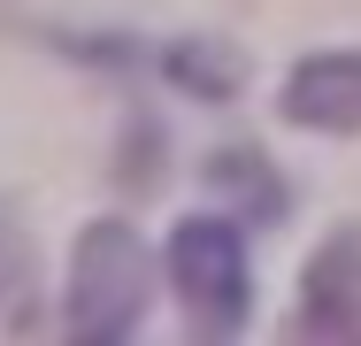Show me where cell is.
<instances>
[{
    "label": "cell",
    "mask_w": 361,
    "mask_h": 346,
    "mask_svg": "<svg viewBox=\"0 0 361 346\" xmlns=\"http://www.w3.org/2000/svg\"><path fill=\"white\" fill-rule=\"evenodd\" d=\"M277 116L315 138H354L361 131V47L300 54L285 69V85H277Z\"/></svg>",
    "instance_id": "4"
},
{
    "label": "cell",
    "mask_w": 361,
    "mask_h": 346,
    "mask_svg": "<svg viewBox=\"0 0 361 346\" xmlns=\"http://www.w3.org/2000/svg\"><path fill=\"white\" fill-rule=\"evenodd\" d=\"M161 277L177 292V316L192 339H238L254 316V262H246V231L223 215H185L169 231Z\"/></svg>",
    "instance_id": "2"
},
{
    "label": "cell",
    "mask_w": 361,
    "mask_h": 346,
    "mask_svg": "<svg viewBox=\"0 0 361 346\" xmlns=\"http://www.w3.org/2000/svg\"><path fill=\"white\" fill-rule=\"evenodd\" d=\"M154 300V262L146 239L123 215H92L70 246V277H62V331L92 346H123L146 323Z\"/></svg>",
    "instance_id": "1"
},
{
    "label": "cell",
    "mask_w": 361,
    "mask_h": 346,
    "mask_svg": "<svg viewBox=\"0 0 361 346\" xmlns=\"http://www.w3.org/2000/svg\"><path fill=\"white\" fill-rule=\"evenodd\" d=\"M200 177H208V193H216L231 215H246V223H285V208H292V185L269 169V154H254V146H216Z\"/></svg>",
    "instance_id": "5"
},
{
    "label": "cell",
    "mask_w": 361,
    "mask_h": 346,
    "mask_svg": "<svg viewBox=\"0 0 361 346\" xmlns=\"http://www.w3.org/2000/svg\"><path fill=\"white\" fill-rule=\"evenodd\" d=\"M292 339H346L361 346V223H338L307 270H300V300H292Z\"/></svg>",
    "instance_id": "3"
},
{
    "label": "cell",
    "mask_w": 361,
    "mask_h": 346,
    "mask_svg": "<svg viewBox=\"0 0 361 346\" xmlns=\"http://www.w3.org/2000/svg\"><path fill=\"white\" fill-rule=\"evenodd\" d=\"M31 323H39V254L23 215L0 201V339H23Z\"/></svg>",
    "instance_id": "7"
},
{
    "label": "cell",
    "mask_w": 361,
    "mask_h": 346,
    "mask_svg": "<svg viewBox=\"0 0 361 346\" xmlns=\"http://www.w3.org/2000/svg\"><path fill=\"white\" fill-rule=\"evenodd\" d=\"M154 69L192 100H238V85H246L238 47H223V39H169V47H154Z\"/></svg>",
    "instance_id": "6"
}]
</instances>
